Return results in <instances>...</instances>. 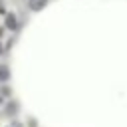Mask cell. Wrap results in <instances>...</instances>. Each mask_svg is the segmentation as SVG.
Instances as JSON below:
<instances>
[{
    "mask_svg": "<svg viewBox=\"0 0 127 127\" xmlns=\"http://www.w3.org/2000/svg\"><path fill=\"white\" fill-rule=\"evenodd\" d=\"M18 109H20V103H18V101H8V103L4 105V115L12 117V115L18 113Z\"/></svg>",
    "mask_w": 127,
    "mask_h": 127,
    "instance_id": "6da1fadb",
    "label": "cell"
},
{
    "mask_svg": "<svg viewBox=\"0 0 127 127\" xmlns=\"http://www.w3.org/2000/svg\"><path fill=\"white\" fill-rule=\"evenodd\" d=\"M6 28L8 30H18V20L14 14H6Z\"/></svg>",
    "mask_w": 127,
    "mask_h": 127,
    "instance_id": "7a4b0ae2",
    "label": "cell"
},
{
    "mask_svg": "<svg viewBox=\"0 0 127 127\" xmlns=\"http://www.w3.org/2000/svg\"><path fill=\"white\" fill-rule=\"evenodd\" d=\"M46 4H48V0H30V2H28V6H30V8H32L34 12L42 10V8L46 6Z\"/></svg>",
    "mask_w": 127,
    "mask_h": 127,
    "instance_id": "3957f363",
    "label": "cell"
},
{
    "mask_svg": "<svg viewBox=\"0 0 127 127\" xmlns=\"http://www.w3.org/2000/svg\"><path fill=\"white\" fill-rule=\"evenodd\" d=\"M10 79V69L6 64H0V81H8Z\"/></svg>",
    "mask_w": 127,
    "mask_h": 127,
    "instance_id": "277c9868",
    "label": "cell"
},
{
    "mask_svg": "<svg viewBox=\"0 0 127 127\" xmlns=\"http://www.w3.org/2000/svg\"><path fill=\"white\" fill-rule=\"evenodd\" d=\"M0 93H2L4 97H8V95H10V89H8V87H2V89H0Z\"/></svg>",
    "mask_w": 127,
    "mask_h": 127,
    "instance_id": "5b68a950",
    "label": "cell"
},
{
    "mask_svg": "<svg viewBox=\"0 0 127 127\" xmlns=\"http://www.w3.org/2000/svg\"><path fill=\"white\" fill-rule=\"evenodd\" d=\"M28 125H30V127H36V121H34V119H30V121H28Z\"/></svg>",
    "mask_w": 127,
    "mask_h": 127,
    "instance_id": "8992f818",
    "label": "cell"
},
{
    "mask_svg": "<svg viewBox=\"0 0 127 127\" xmlns=\"http://www.w3.org/2000/svg\"><path fill=\"white\" fill-rule=\"evenodd\" d=\"M2 103H4V95H0V105H2Z\"/></svg>",
    "mask_w": 127,
    "mask_h": 127,
    "instance_id": "52a82bcc",
    "label": "cell"
},
{
    "mask_svg": "<svg viewBox=\"0 0 127 127\" xmlns=\"http://www.w3.org/2000/svg\"><path fill=\"white\" fill-rule=\"evenodd\" d=\"M2 52H4V50H2V44H0V54H2Z\"/></svg>",
    "mask_w": 127,
    "mask_h": 127,
    "instance_id": "ba28073f",
    "label": "cell"
}]
</instances>
